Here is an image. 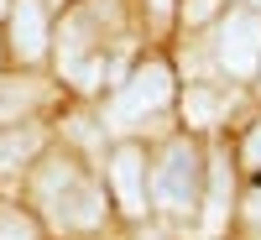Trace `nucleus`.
I'll return each instance as SVG.
<instances>
[{"instance_id":"obj_11","label":"nucleus","mask_w":261,"mask_h":240,"mask_svg":"<svg viewBox=\"0 0 261 240\" xmlns=\"http://www.w3.org/2000/svg\"><path fill=\"white\" fill-rule=\"evenodd\" d=\"M0 240H37V230L27 225V220H21V214H0Z\"/></svg>"},{"instance_id":"obj_13","label":"nucleus","mask_w":261,"mask_h":240,"mask_svg":"<svg viewBox=\"0 0 261 240\" xmlns=\"http://www.w3.org/2000/svg\"><path fill=\"white\" fill-rule=\"evenodd\" d=\"M241 162H246L251 172H261V125H251V136H246V146H241Z\"/></svg>"},{"instance_id":"obj_10","label":"nucleus","mask_w":261,"mask_h":240,"mask_svg":"<svg viewBox=\"0 0 261 240\" xmlns=\"http://www.w3.org/2000/svg\"><path fill=\"white\" fill-rule=\"evenodd\" d=\"M42 99V89H32V84H27V89H21V84H0V120H11L16 110H27V104H37Z\"/></svg>"},{"instance_id":"obj_2","label":"nucleus","mask_w":261,"mask_h":240,"mask_svg":"<svg viewBox=\"0 0 261 240\" xmlns=\"http://www.w3.org/2000/svg\"><path fill=\"white\" fill-rule=\"evenodd\" d=\"M199 178H204L199 146L193 141H172L162 151L157 172H151V199H157L167 214H188L193 204H199Z\"/></svg>"},{"instance_id":"obj_12","label":"nucleus","mask_w":261,"mask_h":240,"mask_svg":"<svg viewBox=\"0 0 261 240\" xmlns=\"http://www.w3.org/2000/svg\"><path fill=\"white\" fill-rule=\"evenodd\" d=\"M214 11H220V0H183V21H188V26H199V21H209Z\"/></svg>"},{"instance_id":"obj_16","label":"nucleus","mask_w":261,"mask_h":240,"mask_svg":"<svg viewBox=\"0 0 261 240\" xmlns=\"http://www.w3.org/2000/svg\"><path fill=\"white\" fill-rule=\"evenodd\" d=\"M251 11H261V0H251Z\"/></svg>"},{"instance_id":"obj_15","label":"nucleus","mask_w":261,"mask_h":240,"mask_svg":"<svg viewBox=\"0 0 261 240\" xmlns=\"http://www.w3.org/2000/svg\"><path fill=\"white\" fill-rule=\"evenodd\" d=\"M151 16H157V21H167V16H172V0H151Z\"/></svg>"},{"instance_id":"obj_9","label":"nucleus","mask_w":261,"mask_h":240,"mask_svg":"<svg viewBox=\"0 0 261 240\" xmlns=\"http://www.w3.org/2000/svg\"><path fill=\"white\" fill-rule=\"evenodd\" d=\"M225 204H230V167H225V157H220L214 172H209V214H204V230H209V235L225 225Z\"/></svg>"},{"instance_id":"obj_1","label":"nucleus","mask_w":261,"mask_h":240,"mask_svg":"<svg viewBox=\"0 0 261 240\" xmlns=\"http://www.w3.org/2000/svg\"><path fill=\"white\" fill-rule=\"evenodd\" d=\"M37 199H42V209H47V220L58 230H94L99 225V193L68 162H58L37 178Z\"/></svg>"},{"instance_id":"obj_5","label":"nucleus","mask_w":261,"mask_h":240,"mask_svg":"<svg viewBox=\"0 0 261 240\" xmlns=\"http://www.w3.org/2000/svg\"><path fill=\"white\" fill-rule=\"evenodd\" d=\"M110 188L125 214H146V151L141 146H115L110 151Z\"/></svg>"},{"instance_id":"obj_3","label":"nucleus","mask_w":261,"mask_h":240,"mask_svg":"<svg viewBox=\"0 0 261 240\" xmlns=\"http://www.w3.org/2000/svg\"><path fill=\"white\" fill-rule=\"evenodd\" d=\"M167 104H172V68L151 58V63H141V68L120 84V94L110 104V120L115 125H130V120H146V115L167 110Z\"/></svg>"},{"instance_id":"obj_17","label":"nucleus","mask_w":261,"mask_h":240,"mask_svg":"<svg viewBox=\"0 0 261 240\" xmlns=\"http://www.w3.org/2000/svg\"><path fill=\"white\" fill-rule=\"evenodd\" d=\"M6 6H11V0H0V11H6Z\"/></svg>"},{"instance_id":"obj_7","label":"nucleus","mask_w":261,"mask_h":240,"mask_svg":"<svg viewBox=\"0 0 261 240\" xmlns=\"http://www.w3.org/2000/svg\"><path fill=\"white\" fill-rule=\"evenodd\" d=\"M37 146H42V130H37V125H27V130H0V178L16 172Z\"/></svg>"},{"instance_id":"obj_8","label":"nucleus","mask_w":261,"mask_h":240,"mask_svg":"<svg viewBox=\"0 0 261 240\" xmlns=\"http://www.w3.org/2000/svg\"><path fill=\"white\" fill-rule=\"evenodd\" d=\"M188 125H214L225 110H230V99L225 94H214V89H204V84H188Z\"/></svg>"},{"instance_id":"obj_4","label":"nucleus","mask_w":261,"mask_h":240,"mask_svg":"<svg viewBox=\"0 0 261 240\" xmlns=\"http://www.w3.org/2000/svg\"><path fill=\"white\" fill-rule=\"evenodd\" d=\"M220 63L230 78H251L261 68V11L251 6H235L220 16Z\"/></svg>"},{"instance_id":"obj_6","label":"nucleus","mask_w":261,"mask_h":240,"mask_svg":"<svg viewBox=\"0 0 261 240\" xmlns=\"http://www.w3.org/2000/svg\"><path fill=\"white\" fill-rule=\"evenodd\" d=\"M6 16H11V52L21 63H37L47 52V11H42V0H11Z\"/></svg>"},{"instance_id":"obj_14","label":"nucleus","mask_w":261,"mask_h":240,"mask_svg":"<svg viewBox=\"0 0 261 240\" xmlns=\"http://www.w3.org/2000/svg\"><path fill=\"white\" fill-rule=\"evenodd\" d=\"M246 214H251V220L261 225V188H256V193H251V199H246Z\"/></svg>"}]
</instances>
